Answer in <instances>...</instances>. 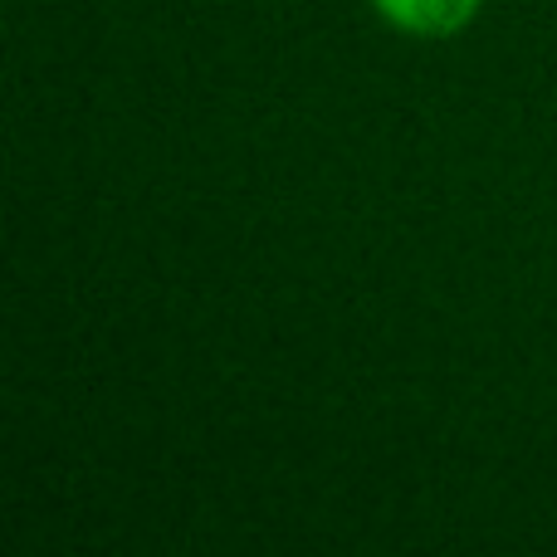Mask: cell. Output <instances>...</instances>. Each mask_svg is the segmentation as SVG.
<instances>
[{
    "instance_id": "cell-1",
    "label": "cell",
    "mask_w": 557,
    "mask_h": 557,
    "mask_svg": "<svg viewBox=\"0 0 557 557\" xmlns=\"http://www.w3.org/2000/svg\"><path fill=\"white\" fill-rule=\"evenodd\" d=\"M484 0H372L376 20L411 39H450L480 15Z\"/></svg>"
}]
</instances>
